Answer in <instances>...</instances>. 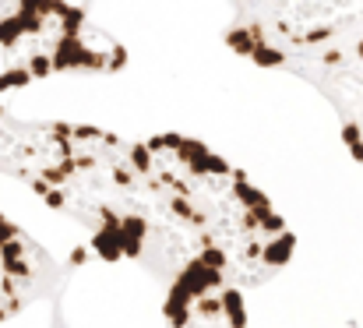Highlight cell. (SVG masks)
I'll return each mask as SVG.
<instances>
[{
    "label": "cell",
    "mask_w": 363,
    "mask_h": 328,
    "mask_svg": "<svg viewBox=\"0 0 363 328\" xmlns=\"http://www.w3.org/2000/svg\"><path fill=\"white\" fill-rule=\"evenodd\" d=\"M134 163L166 226L173 275L191 258H205L250 290L289 265L296 236L286 219L243 170L205 141L155 134L134 141Z\"/></svg>",
    "instance_id": "obj_1"
},
{
    "label": "cell",
    "mask_w": 363,
    "mask_h": 328,
    "mask_svg": "<svg viewBox=\"0 0 363 328\" xmlns=\"http://www.w3.org/2000/svg\"><path fill=\"white\" fill-rule=\"evenodd\" d=\"M89 7L92 0H0V50L11 67L28 78L121 71L127 53Z\"/></svg>",
    "instance_id": "obj_2"
},
{
    "label": "cell",
    "mask_w": 363,
    "mask_h": 328,
    "mask_svg": "<svg viewBox=\"0 0 363 328\" xmlns=\"http://www.w3.org/2000/svg\"><path fill=\"white\" fill-rule=\"evenodd\" d=\"M162 315L166 328H247L240 286L205 258H191L169 279Z\"/></svg>",
    "instance_id": "obj_3"
},
{
    "label": "cell",
    "mask_w": 363,
    "mask_h": 328,
    "mask_svg": "<svg viewBox=\"0 0 363 328\" xmlns=\"http://www.w3.org/2000/svg\"><path fill=\"white\" fill-rule=\"evenodd\" d=\"M53 258L0 212V322L21 315L53 283Z\"/></svg>",
    "instance_id": "obj_4"
}]
</instances>
